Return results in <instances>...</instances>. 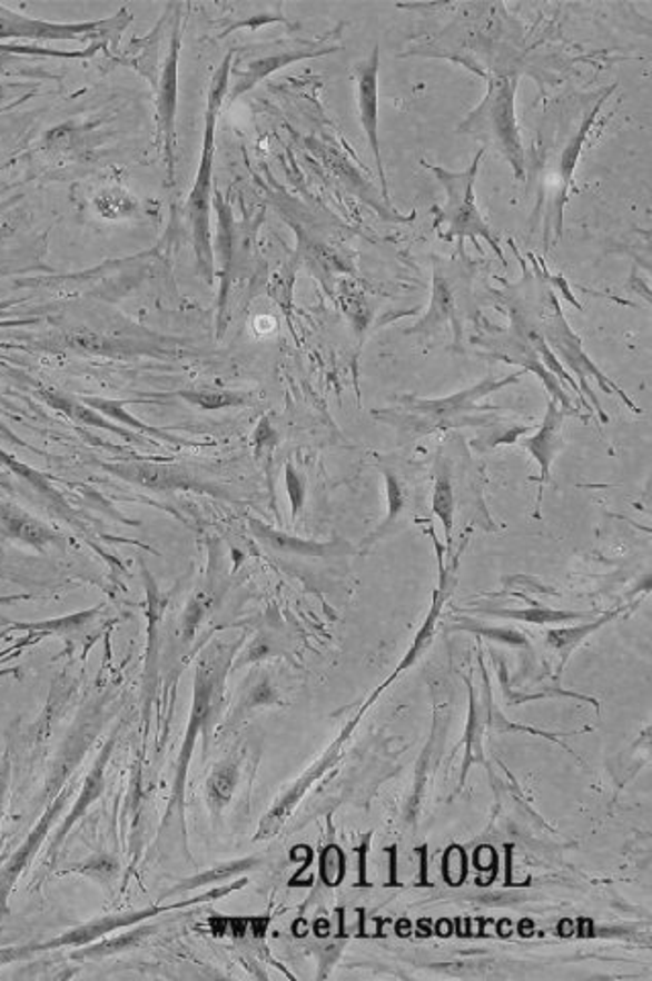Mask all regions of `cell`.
<instances>
[{"label":"cell","instance_id":"cell-13","mask_svg":"<svg viewBox=\"0 0 652 981\" xmlns=\"http://www.w3.org/2000/svg\"><path fill=\"white\" fill-rule=\"evenodd\" d=\"M72 792H75V787L68 785L62 793H58V795L51 800L48 810L43 812V816L39 818V822L33 826V831L27 834L23 844H21V846L14 851L13 855L7 859V863L0 868V916H7V914H9V910H11V908H9V900H11V893H13L17 881L21 880V875L26 873V869L29 868V865L33 863V859L38 856L41 844H43V841L50 836L51 829H53L56 820H58L63 810H66V805H68L70 797H72Z\"/></svg>","mask_w":652,"mask_h":981},{"label":"cell","instance_id":"cell-25","mask_svg":"<svg viewBox=\"0 0 652 981\" xmlns=\"http://www.w3.org/2000/svg\"><path fill=\"white\" fill-rule=\"evenodd\" d=\"M256 865H258V859H256V856H248V859H239V861L227 863V865L209 869V871L199 873V875H195V878H190V880L182 881L180 885H176L175 890H170L168 895H175V893L180 892H190V890H195V888H202V885H209V883H219V881L229 880V878H234L239 871H248V869H254Z\"/></svg>","mask_w":652,"mask_h":981},{"label":"cell","instance_id":"cell-18","mask_svg":"<svg viewBox=\"0 0 652 981\" xmlns=\"http://www.w3.org/2000/svg\"><path fill=\"white\" fill-rule=\"evenodd\" d=\"M0 522L9 532V536L31 544L39 551H46L50 544L60 542V538L50 528H46L38 519L27 516L26 512L17 509L14 505L0 504Z\"/></svg>","mask_w":652,"mask_h":981},{"label":"cell","instance_id":"cell-33","mask_svg":"<svg viewBox=\"0 0 652 981\" xmlns=\"http://www.w3.org/2000/svg\"><path fill=\"white\" fill-rule=\"evenodd\" d=\"M466 873V863H464V853L461 849H451L448 855L444 856V875L451 885H458L464 880Z\"/></svg>","mask_w":652,"mask_h":981},{"label":"cell","instance_id":"cell-8","mask_svg":"<svg viewBox=\"0 0 652 981\" xmlns=\"http://www.w3.org/2000/svg\"><path fill=\"white\" fill-rule=\"evenodd\" d=\"M339 51V46L329 43V39H290L263 43L254 48L234 50V62L229 70V90L226 101H236L244 92L254 89L264 78L289 66L309 58H319L326 53Z\"/></svg>","mask_w":652,"mask_h":981},{"label":"cell","instance_id":"cell-10","mask_svg":"<svg viewBox=\"0 0 652 981\" xmlns=\"http://www.w3.org/2000/svg\"><path fill=\"white\" fill-rule=\"evenodd\" d=\"M134 21L127 9L105 19L90 23H50L29 19L26 14L13 13L7 7H0V39H50V41H99L102 46H117L124 29Z\"/></svg>","mask_w":652,"mask_h":981},{"label":"cell","instance_id":"cell-29","mask_svg":"<svg viewBox=\"0 0 652 981\" xmlns=\"http://www.w3.org/2000/svg\"><path fill=\"white\" fill-rule=\"evenodd\" d=\"M344 875H346L344 853L339 851L336 844H332V846H327L324 855H322V878L326 881V885L336 888L344 880Z\"/></svg>","mask_w":652,"mask_h":981},{"label":"cell","instance_id":"cell-3","mask_svg":"<svg viewBox=\"0 0 652 981\" xmlns=\"http://www.w3.org/2000/svg\"><path fill=\"white\" fill-rule=\"evenodd\" d=\"M234 62V50L227 53L224 62L215 70L209 92H207V109H205V138H202L201 162L195 177V185L187 199V217H189L190 234L195 244V254L202 277L211 283L214 278V246H211V205H214V160H215V131L221 107L227 99L229 90V70Z\"/></svg>","mask_w":652,"mask_h":981},{"label":"cell","instance_id":"cell-22","mask_svg":"<svg viewBox=\"0 0 652 981\" xmlns=\"http://www.w3.org/2000/svg\"><path fill=\"white\" fill-rule=\"evenodd\" d=\"M615 616H618V612H610V614H605L600 620H593V622L581 624V626H575V628L549 630L546 642H549L552 651L563 654V663H565L566 656L577 644L585 641L595 630L602 628L603 624L614 620Z\"/></svg>","mask_w":652,"mask_h":981},{"label":"cell","instance_id":"cell-20","mask_svg":"<svg viewBox=\"0 0 652 981\" xmlns=\"http://www.w3.org/2000/svg\"><path fill=\"white\" fill-rule=\"evenodd\" d=\"M151 932H154V929L138 926L136 931L121 932L117 937L109 934V937H105V939L97 941V943L80 947L78 951L72 953V959H78V961H97V959L124 953L127 949H136L144 939H148V934H151Z\"/></svg>","mask_w":652,"mask_h":981},{"label":"cell","instance_id":"cell-5","mask_svg":"<svg viewBox=\"0 0 652 981\" xmlns=\"http://www.w3.org/2000/svg\"><path fill=\"white\" fill-rule=\"evenodd\" d=\"M483 156H485V148L477 151V156L473 158L468 168L458 170V172L446 170L442 166H434L426 160H422V164L436 177L439 187L446 192V205L439 211L438 221H436L439 238L446 239V241L458 239V246H463L464 239H473L475 246H478V241L483 239L490 244L491 250L505 266L507 262H505V256H503L502 246H500V238H497L495 229L485 221V217L477 207L475 185H477L478 168H481Z\"/></svg>","mask_w":652,"mask_h":981},{"label":"cell","instance_id":"cell-2","mask_svg":"<svg viewBox=\"0 0 652 981\" xmlns=\"http://www.w3.org/2000/svg\"><path fill=\"white\" fill-rule=\"evenodd\" d=\"M524 377H526L524 370H515L507 377L483 378V380H478L477 385L458 390V393H452L442 399H422V397H414V395H403L399 397L397 409L381 412V414H375V417L387 419L391 424H397V428H402L405 434L415 436V438L429 436L434 432H446V429L485 426L487 424L485 416L497 412L500 407L481 405V402L490 395H495L497 390L517 385Z\"/></svg>","mask_w":652,"mask_h":981},{"label":"cell","instance_id":"cell-35","mask_svg":"<svg viewBox=\"0 0 652 981\" xmlns=\"http://www.w3.org/2000/svg\"><path fill=\"white\" fill-rule=\"evenodd\" d=\"M31 595H11V597H0V604H13V602H19V600H29Z\"/></svg>","mask_w":652,"mask_h":981},{"label":"cell","instance_id":"cell-16","mask_svg":"<svg viewBox=\"0 0 652 981\" xmlns=\"http://www.w3.org/2000/svg\"><path fill=\"white\" fill-rule=\"evenodd\" d=\"M566 416H571V414H566L559 403L549 399L546 414H544L540 428L534 432V436L517 440V444L522 448H526L530 456L539 465V502L542 499L544 485L551 480V468L554 465V460H556V454L561 453V448H563V424H565Z\"/></svg>","mask_w":652,"mask_h":981},{"label":"cell","instance_id":"cell-4","mask_svg":"<svg viewBox=\"0 0 652 981\" xmlns=\"http://www.w3.org/2000/svg\"><path fill=\"white\" fill-rule=\"evenodd\" d=\"M520 76L515 72H500L490 76L487 92L477 107L466 115L458 133L475 136L487 146L495 148L510 164L517 182L526 180V150L515 115V92Z\"/></svg>","mask_w":652,"mask_h":981},{"label":"cell","instance_id":"cell-31","mask_svg":"<svg viewBox=\"0 0 652 981\" xmlns=\"http://www.w3.org/2000/svg\"><path fill=\"white\" fill-rule=\"evenodd\" d=\"M187 399L201 405L205 409H221L227 405L244 403V399L234 393H187Z\"/></svg>","mask_w":652,"mask_h":981},{"label":"cell","instance_id":"cell-1","mask_svg":"<svg viewBox=\"0 0 652 981\" xmlns=\"http://www.w3.org/2000/svg\"><path fill=\"white\" fill-rule=\"evenodd\" d=\"M185 9L176 17L175 26L160 21L150 36L134 39L127 50L126 62L150 80L158 105V127L162 136L164 162L168 185H175L176 107H178V58L182 48Z\"/></svg>","mask_w":652,"mask_h":981},{"label":"cell","instance_id":"cell-32","mask_svg":"<svg viewBox=\"0 0 652 981\" xmlns=\"http://www.w3.org/2000/svg\"><path fill=\"white\" fill-rule=\"evenodd\" d=\"M11 775H13V763H11V753L7 751L4 755L0 756V829H2V820H4V812H7Z\"/></svg>","mask_w":652,"mask_h":981},{"label":"cell","instance_id":"cell-11","mask_svg":"<svg viewBox=\"0 0 652 981\" xmlns=\"http://www.w3.org/2000/svg\"><path fill=\"white\" fill-rule=\"evenodd\" d=\"M615 89H618V85L614 82L612 87L603 90L602 95L597 97L595 105H593V109L583 117V121H581V126L575 131V136H571V139L566 141L565 148L561 151V156H559L556 170H554V190H552L551 207H549L546 221H544V244H546V250H549V244H551V236H554V239H561L566 202H569V197H571V190L575 189V170H577L579 158H581L583 148H585V143L590 139L597 117L602 113L603 105L612 97V92Z\"/></svg>","mask_w":652,"mask_h":981},{"label":"cell","instance_id":"cell-28","mask_svg":"<svg viewBox=\"0 0 652 981\" xmlns=\"http://www.w3.org/2000/svg\"><path fill=\"white\" fill-rule=\"evenodd\" d=\"M463 624L458 626L461 630H471V632H475L478 636H483V638H491V641L503 642V644H510V646H527L526 634H522V632H517V630L512 628H490V626H481V624H473L471 620H461Z\"/></svg>","mask_w":652,"mask_h":981},{"label":"cell","instance_id":"cell-26","mask_svg":"<svg viewBox=\"0 0 652 981\" xmlns=\"http://www.w3.org/2000/svg\"><path fill=\"white\" fill-rule=\"evenodd\" d=\"M383 477H385V487H387V504H389V512H387V517H385L383 526L378 528V532H375L373 538L383 536V534L395 524V519L402 516L403 509L409 504V493H407V487H405L402 477H399L393 468H387V466L383 468ZM373 538H371V541H373Z\"/></svg>","mask_w":652,"mask_h":981},{"label":"cell","instance_id":"cell-14","mask_svg":"<svg viewBox=\"0 0 652 981\" xmlns=\"http://www.w3.org/2000/svg\"><path fill=\"white\" fill-rule=\"evenodd\" d=\"M473 344H478L483 348H490L487 356H491V358H500V360L510 363V365H520V370H524V373H534L542 380V385L546 387V390H549L552 402L559 403L566 414H571V416L579 414L575 403L571 402L569 393H565V389L561 387L559 378L554 377L551 370H546V366L542 365L539 353L512 329L507 334L493 336L491 340L490 338H475Z\"/></svg>","mask_w":652,"mask_h":981},{"label":"cell","instance_id":"cell-27","mask_svg":"<svg viewBox=\"0 0 652 981\" xmlns=\"http://www.w3.org/2000/svg\"><path fill=\"white\" fill-rule=\"evenodd\" d=\"M66 873L87 875L101 885H111L119 875V863L111 855H95L82 863H75V865H68V869H63V871H58V875H66Z\"/></svg>","mask_w":652,"mask_h":981},{"label":"cell","instance_id":"cell-12","mask_svg":"<svg viewBox=\"0 0 652 981\" xmlns=\"http://www.w3.org/2000/svg\"><path fill=\"white\" fill-rule=\"evenodd\" d=\"M354 82H356V107L358 119L364 129V136L368 141V148L375 160L378 182L383 199L389 197L387 177L383 168V153H381V139H378V75H381V48L375 46L371 56L363 62L354 63Z\"/></svg>","mask_w":652,"mask_h":981},{"label":"cell","instance_id":"cell-23","mask_svg":"<svg viewBox=\"0 0 652 981\" xmlns=\"http://www.w3.org/2000/svg\"><path fill=\"white\" fill-rule=\"evenodd\" d=\"M215 207H217V211H219V236H217V250H219V265H221V280H224V285H221V311L226 309V299H227V289H229V270H231V250H234V246H231V229H229V221H231V211H229V207H227L226 202L221 201V197L219 195H215Z\"/></svg>","mask_w":652,"mask_h":981},{"label":"cell","instance_id":"cell-17","mask_svg":"<svg viewBox=\"0 0 652 981\" xmlns=\"http://www.w3.org/2000/svg\"><path fill=\"white\" fill-rule=\"evenodd\" d=\"M113 746L115 741L111 739L109 743L105 744L101 755L97 756V761L92 763V767L88 771L87 780L82 783V790H80V795H78V800L75 802L72 812L63 818L62 826L58 829V832L51 839L50 849H48V865L56 861V856H58L60 849L66 843L68 834L75 829L76 822L87 814L88 807L95 804L101 797L102 792H105V775H107V767H109V761H111V755H113Z\"/></svg>","mask_w":652,"mask_h":981},{"label":"cell","instance_id":"cell-15","mask_svg":"<svg viewBox=\"0 0 652 981\" xmlns=\"http://www.w3.org/2000/svg\"><path fill=\"white\" fill-rule=\"evenodd\" d=\"M446 324H451L452 331H454V344H456V348L461 350L463 327H461V319H458V303H456V295H454L451 280L444 275V270H442L438 260H434L432 301H429L426 315H424L414 327H409L405 334H407V336H415V334H417V336H432V334L439 331V329L446 326Z\"/></svg>","mask_w":652,"mask_h":981},{"label":"cell","instance_id":"cell-7","mask_svg":"<svg viewBox=\"0 0 652 981\" xmlns=\"http://www.w3.org/2000/svg\"><path fill=\"white\" fill-rule=\"evenodd\" d=\"M236 890H239V883L226 885V888H217V890H211V892L202 893V895H197V898H190V900H182V902H176V904H168V906L139 908V910H129V912L107 914V916L88 920L85 924H78L75 929L62 932L60 937L50 939V941H43V943L2 947L0 949V968L2 965H11V963H19V961H26V959L39 955V953L56 951V949H68V947L70 949H80V947L97 943V941H101V939L113 934V932L138 926L141 922H146V920L162 916V914H168L172 910H180V908L201 904V902H207V900H219V898H224L229 892H236Z\"/></svg>","mask_w":652,"mask_h":981},{"label":"cell","instance_id":"cell-30","mask_svg":"<svg viewBox=\"0 0 652 981\" xmlns=\"http://www.w3.org/2000/svg\"><path fill=\"white\" fill-rule=\"evenodd\" d=\"M234 787H236V769L234 767L217 769L209 780V793L219 804H226L231 800Z\"/></svg>","mask_w":652,"mask_h":981},{"label":"cell","instance_id":"cell-34","mask_svg":"<svg viewBox=\"0 0 652 981\" xmlns=\"http://www.w3.org/2000/svg\"><path fill=\"white\" fill-rule=\"evenodd\" d=\"M287 487H289L290 502H293V516H297L302 512L303 505V478L299 477V473L293 468V465L287 466Z\"/></svg>","mask_w":652,"mask_h":981},{"label":"cell","instance_id":"cell-19","mask_svg":"<svg viewBox=\"0 0 652 981\" xmlns=\"http://www.w3.org/2000/svg\"><path fill=\"white\" fill-rule=\"evenodd\" d=\"M432 509L439 517L446 542L452 544V526H454V512H456V495H454V480H452L451 463L438 456L434 466V490H432Z\"/></svg>","mask_w":652,"mask_h":981},{"label":"cell","instance_id":"cell-21","mask_svg":"<svg viewBox=\"0 0 652 981\" xmlns=\"http://www.w3.org/2000/svg\"><path fill=\"white\" fill-rule=\"evenodd\" d=\"M97 614H99V607L88 610V612H80V614H72V616L60 617V620L29 622V624H23V622H21V624L9 626L4 632H11V630H26V632L31 634L29 641L36 642L39 641L41 636H48V634H68V632H75V630L82 628V626H87L88 622L97 616Z\"/></svg>","mask_w":652,"mask_h":981},{"label":"cell","instance_id":"cell-9","mask_svg":"<svg viewBox=\"0 0 652 981\" xmlns=\"http://www.w3.org/2000/svg\"><path fill=\"white\" fill-rule=\"evenodd\" d=\"M229 665V654L224 648H211L209 653L202 656L197 675H195V697H192V712H190L189 730H187V739L182 753L176 765L175 790H172V800L166 810V820L164 824L170 820L172 812L178 807V814L182 818V792H185V777H187V767H189L190 753L195 749V739L197 734L205 729V724L209 722V717L214 714L215 702L221 692V683L226 677V668Z\"/></svg>","mask_w":652,"mask_h":981},{"label":"cell","instance_id":"cell-6","mask_svg":"<svg viewBox=\"0 0 652 981\" xmlns=\"http://www.w3.org/2000/svg\"><path fill=\"white\" fill-rule=\"evenodd\" d=\"M540 331L544 336V340L549 344L552 354L565 363L566 368H571L575 373L579 390L583 395V399L590 403L591 409H595V414L602 417V422H607V416L602 412V405L597 402L595 393L591 389L590 377L602 387L607 395H614L620 402L626 405L632 414H640L639 405L628 397L624 390L615 385L614 380L605 377L602 368L595 365L590 358L587 350L583 348L581 338L573 331V327L569 326L565 315L561 311L559 299L552 290H546L544 303H542V311L536 317Z\"/></svg>","mask_w":652,"mask_h":981},{"label":"cell","instance_id":"cell-24","mask_svg":"<svg viewBox=\"0 0 652 981\" xmlns=\"http://www.w3.org/2000/svg\"><path fill=\"white\" fill-rule=\"evenodd\" d=\"M487 616L505 617V620H515V622H526V624H559V622H569V620H581L583 614L577 612H561V610H551V607H527V610H481Z\"/></svg>","mask_w":652,"mask_h":981}]
</instances>
